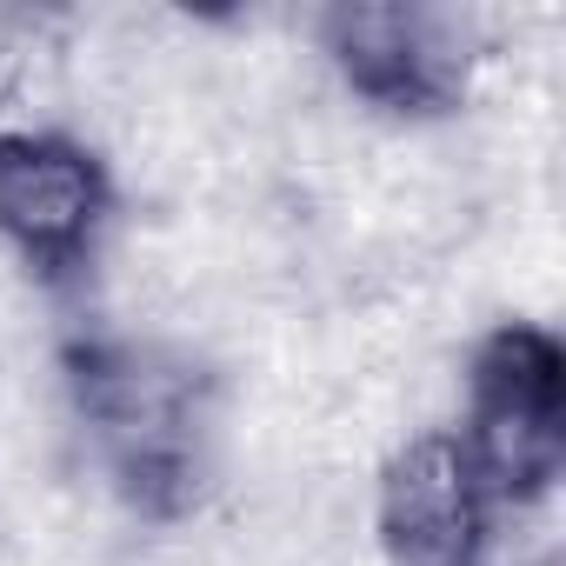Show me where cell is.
<instances>
[{"label":"cell","instance_id":"4","mask_svg":"<svg viewBox=\"0 0 566 566\" xmlns=\"http://www.w3.org/2000/svg\"><path fill=\"white\" fill-rule=\"evenodd\" d=\"M321 54L360 107L400 127L460 114L480 74L473 14L427 8V0H347V8H327Z\"/></svg>","mask_w":566,"mask_h":566},{"label":"cell","instance_id":"3","mask_svg":"<svg viewBox=\"0 0 566 566\" xmlns=\"http://www.w3.org/2000/svg\"><path fill=\"white\" fill-rule=\"evenodd\" d=\"M114 167L61 127H0V247L48 294H81L114 233Z\"/></svg>","mask_w":566,"mask_h":566},{"label":"cell","instance_id":"5","mask_svg":"<svg viewBox=\"0 0 566 566\" xmlns=\"http://www.w3.org/2000/svg\"><path fill=\"white\" fill-rule=\"evenodd\" d=\"M500 506L486 500L453 427L413 433L387 453L374 486V539L387 566H486Z\"/></svg>","mask_w":566,"mask_h":566},{"label":"cell","instance_id":"1","mask_svg":"<svg viewBox=\"0 0 566 566\" xmlns=\"http://www.w3.org/2000/svg\"><path fill=\"white\" fill-rule=\"evenodd\" d=\"M61 394L94 473L134 520L180 526L207 506L220 473V380L193 347L74 334L61 347Z\"/></svg>","mask_w":566,"mask_h":566},{"label":"cell","instance_id":"2","mask_svg":"<svg viewBox=\"0 0 566 566\" xmlns=\"http://www.w3.org/2000/svg\"><path fill=\"white\" fill-rule=\"evenodd\" d=\"M453 440L467 447L500 513L539 506L566 473V347L539 321H500L467 354V407Z\"/></svg>","mask_w":566,"mask_h":566}]
</instances>
